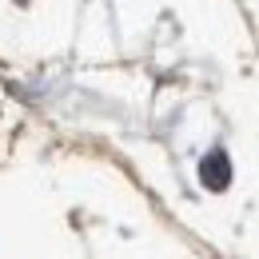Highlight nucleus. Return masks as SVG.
Listing matches in <instances>:
<instances>
[{
  "label": "nucleus",
  "mask_w": 259,
  "mask_h": 259,
  "mask_svg": "<svg viewBox=\"0 0 259 259\" xmlns=\"http://www.w3.org/2000/svg\"><path fill=\"white\" fill-rule=\"evenodd\" d=\"M199 176H203V184L211 192H224L227 184H231V163H227V156L224 152H211L207 160L199 163Z\"/></svg>",
  "instance_id": "obj_1"
}]
</instances>
